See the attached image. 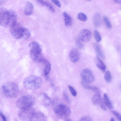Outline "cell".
<instances>
[{
  "label": "cell",
  "instance_id": "38",
  "mask_svg": "<svg viewBox=\"0 0 121 121\" xmlns=\"http://www.w3.org/2000/svg\"><path fill=\"white\" fill-rule=\"evenodd\" d=\"M37 1L39 4L42 5H43V4L44 1L43 0H36Z\"/></svg>",
  "mask_w": 121,
  "mask_h": 121
},
{
  "label": "cell",
  "instance_id": "12",
  "mask_svg": "<svg viewBox=\"0 0 121 121\" xmlns=\"http://www.w3.org/2000/svg\"><path fill=\"white\" fill-rule=\"evenodd\" d=\"M47 120V117L46 115L41 111H37L34 112L30 121H45Z\"/></svg>",
  "mask_w": 121,
  "mask_h": 121
},
{
  "label": "cell",
  "instance_id": "42",
  "mask_svg": "<svg viewBox=\"0 0 121 121\" xmlns=\"http://www.w3.org/2000/svg\"><path fill=\"white\" fill-rule=\"evenodd\" d=\"M120 87L121 89V84H120Z\"/></svg>",
  "mask_w": 121,
  "mask_h": 121
},
{
  "label": "cell",
  "instance_id": "9",
  "mask_svg": "<svg viewBox=\"0 0 121 121\" xmlns=\"http://www.w3.org/2000/svg\"><path fill=\"white\" fill-rule=\"evenodd\" d=\"M80 76L82 80L88 83L92 82L94 80L91 71L88 69H85L83 70L81 73Z\"/></svg>",
  "mask_w": 121,
  "mask_h": 121
},
{
  "label": "cell",
  "instance_id": "1",
  "mask_svg": "<svg viewBox=\"0 0 121 121\" xmlns=\"http://www.w3.org/2000/svg\"><path fill=\"white\" fill-rule=\"evenodd\" d=\"M42 83L43 80L40 77L32 75L25 78L23 81V84L26 89L34 90L39 88Z\"/></svg>",
  "mask_w": 121,
  "mask_h": 121
},
{
  "label": "cell",
  "instance_id": "21",
  "mask_svg": "<svg viewBox=\"0 0 121 121\" xmlns=\"http://www.w3.org/2000/svg\"><path fill=\"white\" fill-rule=\"evenodd\" d=\"M103 101L105 104L108 109L111 110L113 108V106L112 104L106 93H105L104 95Z\"/></svg>",
  "mask_w": 121,
  "mask_h": 121
},
{
  "label": "cell",
  "instance_id": "41",
  "mask_svg": "<svg viewBox=\"0 0 121 121\" xmlns=\"http://www.w3.org/2000/svg\"><path fill=\"white\" fill-rule=\"evenodd\" d=\"M110 121H115V119L113 118H111L110 119Z\"/></svg>",
  "mask_w": 121,
  "mask_h": 121
},
{
  "label": "cell",
  "instance_id": "35",
  "mask_svg": "<svg viewBox=\"0 0 121 121\" xmlns=\"http://www.w3.org/2000/svg\"><path fill=\"white\" fill-rule=\"evenodd\" d=\"M101 108L104 111H106L107 108L103 100L99 105Z\"/></svg>",
  "mask_w": 121,
  "mask_h": 121
},
{
  "label": "cell",
  "instance_id": "14",
  "mask_svg": "<svg viewBox=\"0 0 121 121\" xmlns=\"http://www.w3.org/2000/svg\"><path fill=\"white\" fill-rule=\"evenodd\" d=\"M34 9L33 4L30 2H27L24 8V13L26 15H30L32 13Z\"/></svg>",
  "mask_w": 121,
  "mask_h": 121
},
{
  "label": "cell",
  "instance_id": "20",
  "mask_svg": "<svg viewBox=\"0 0 121 121\" xmlns=\"http://www.w3.org/2000/svg\"><path fill=\"white\" fill-rule=\"evenodd\" d=\"M101 95L95 94L93 96L91 99L92 103L95 105H100L103 101Z\"/></svg>",
  "mask_w": 121,
  "mask_h": 121
},
{
  "label": "cell",
  "instance_id": "3",
  "mask_svg": "<svg viewBox=\"0 0 121 121\" xmlns=\"http://www.w3.org/2000/svg\"><path fill=\"white\" fill-rule=\"evenodd\" d=\"M2 90L4 95L6 97L11 98L17 97L19 92L17 85L12 82H7L4 83L2 86Z\"/></svg>",
  "mask_w": 121,
  "mask_h": 121
},
{
  "label": "cell",
  "instance_id": "39",
  "mask_svg": "<svg viewBox=\"0 0 121 121\" xmlns=\"http://www.w3.org/2000/svg\"><path fill=\"white\" fill-rule=\"evenodd\" d=\"M114 1L117 4H121V0H114Z\"/></svg>",
  "mask_w": 121,
  "mask_h": 121
},
{
  "label": "cell",
  "instance_id": "27",
  "mask_svg": "<svg viewBox=\"0 0 121 121\" xmlns=\"http://www.w3.org/2000/svg\"><path fill=\"white\" fill-rule=\"evenodd\" d=\"M77 18L79 20L83 22L86 21L87 19L86 16L82 12H80L78 13L77 15Z\"/></svg>",
  "mask_w": 121,
  "mask_h": 121
},
{
  "label": "cell",
  "instance_id": "34",
  "mask_svg": "<svg viewBox=\"0 0 121 121\" xmlns=\"http://www.w3.org/2000/svg\"><path fill=\"white\" fill-rule=\"evenodd\" d=\"M56 5L60 8L61 7V4L59 0H51Z\"/></svg>",
  "mask_w": 121,
  "mask_h": 121
},
{
  "label": "cell",
  "instance_id": "22",
  "mask_svg": "<svg viewBox=\"0 0 121 121\" xmlns=\"http://www.w3.org/2000/svg\"><path fill=\"white\" fill-rule=\"evenodd\" d=\"M101 19L100 14L97 13L94 15L93 17V22L95 26L97 27H99L101 25Z\"/></svg>",
  "mask_w": 121,
  "mask_h": 121
},
{
  "label": "cell",
  "instance_id": "11",
  "mask_svg": "<svg viewBox=\"0 0 121 121\" xmlns=\"http://www.w3.org/2000/svg\"><path fill=\"white\" fill-rule=\"evenodd\" d=\"M92 33L89 30L84 29L79 32V36L80 39L82 41L87 42L89 41L91 38Z\"/></svg>",
  "mask_w": 121,
  "mask_h": 121
},
{
  "label": "cell",
  "instance_id": "17",
  "mask_svg": "<svg viewBox=\"0 0 121 121\" xmlns=\"http://www.w3.org/2000/svg\"><path fill=\"white\" fill-rule=\"evenodd\" d=\"M44 65L43 70V74L46 75L50 73L51 69V65L50 63L47 60L44 59L42 62Z\"/></svg>",
  "mask_w": 121,
  "mask_h": 121
},
{
  "label": "cell",
  "instance_id": "30",
  "mask_svg": "<svg viewBox=\"0 0 121 121\" xmlns=\"http://www.w3.org/2000/svg\"><path fill=\"white\" fill-rule=\"evenodd\" d=\"M103 20L107 27L109 29L111 28L112 25L108 18L106 16H104L103 17Z\"/></svg>",
  "mask_w": 121,
  "mask_h": 121
},
{
  "label": "cell",
  "instance_id": "10",
  "mask_svg": "<svg viewBox=\"0 0 121 121\" xmlns=\"http://www.w3.org/2000/svg\"><path fill=\"white\" fill-rule=\"evenodd\" d=\"M38 98L42 105L45 107L49 106L52 103L51 98L45 93H40L38 96Z\"/></svg>",
  "mask_w": 121,
  "mask_h": 121
},
{
  "label": "cell",
  "instance_id": "37",
  "mask_svg": "<svg viewBox=\"0 0 121 121\" xmlns=\"http://www.w3.org/2000/svg\"><path fill=\"white\" fill-rule=\"evenodd\" d=\"M0 116L2 120L4 121H6V117L2 112L1 111H0Z\"/></svg>",
  "mask_w": 121,
  "mask_h": 121
},
{
  "label": "cell",
  "instance_id": "5",
  "mask_svg": "<svg viewBox=\"0 0 121 121\" xmlns=\"http://www.w3.org/2000/svg\"><path fill=\"white\" fill-rule=\"evenodd\" d=\"M53 110L56 114L60 117H67L70 115L71 111L69 108L64 104H60L54 106Z\"/></svg>",
  "mask_w": 121,
  "mask_h": 121
},
{
  "label": "cell",
  "instance_id": "25",
  "mask_svg": "<svg viewBox=\"0 0 121 121\" xmlns=\"http://www.w3.org/2000/svg\"><path fill=\"white\" fill-rule=\"evenodd\" d=\"M43 6H44L47 7L48 10L52 12L53 13L54 12L55 10L53 6L48 1H44Z\"/></svg>",
  "mask_w": 121,
  "mask_h": 121
},
{
  "label": "cell",
  "instance_id": "24",
  "mask_svg": "<svg viewBox=\"0 0 121 121\" xmlns=\"http://www.w3.org/2000/svg\"><path fill=\"white\" fill-rule=\"evenodd\" d=\"M106 81L108 82H110L112 80V76L110 72L109 71H107L105 73L104 76Z\"/></svg>",
  "mask_w": 121,
  "mask_h": 121
},
{
  "label": "cell",
  "instance_id": "2",
  "mask_svg": "<svg viewBox=\"0 0 121 121\" xmlns=\"http://www.w3.org/2000/svg\"><path fill=\"white\" fill-rule=\"evenodd\" d=\"M28 46L30 56L32 60L36 63L42 62L44 58L39 44L36 42L33 41L29 44Z\"/></svg>",
  "mask_w": 121,
  "mask_h": 121
},
{
  "label": "cell",
  "instance_id": "8",
  "mask_svg": "<svg viewBox=\"0 0 121 121\" xmlns=\"http://www.w3.org/2000/svg\"><path fill=\"white\" fill-rule=\"evenodd\" d=\"M23 27L17 23L10 27V32L13 37L16 39L22 38Z\"/></svg>",
  "mask_w": 121,
  "mask_h": 121
},
{
  "label": "cell",
  "instance_id": "26",
  "mask_svg": "<svg viewBox=\"0 0 121 121\" xmlns=\"http://www.w3.org/2000/svg\"><path fill=\"white\" fill-rule=\"evenodd\" d=\"M94 38L97 42H99L101 40V37L98 31L96 30H95L93 32Z\"/></svg>",
  "mask_w": 121,
  "mask_h": 121
},
{
  "label": "cell",
  "instance_id": "28",
  "mask_svg": "<svg viewBox=\"0 0 121 121\" xmlns=\"http://www.w3.org/2000/svg\"><path fill=\"white\" fill-rule=\"evenodd\" d=\"M88 89L92 91L95 94L101 95L100 91L97 87L96 86L90 85Z\"/></svg>",
  "mask_w": 121,
  "mask_h": 121
},
{
  "label": "cell",
  "instance_id": "16",
  "mask_svg": "<svg viewBox=\"0 0 121 121\" xmlns=\"http://www.w3.org/2000/svg\"><path fill=\"white\" fill-rule=\"evenodd\" d=\"M93 47L97 57L100 59H104V56L100 46L96 43H94L93 45Z\"/></svg>",
  "mask_w": 121,
  "mask_h": 121
},
{
  "label": "cell",
  "instance_id": "18",
  "mask_svg": "<svg viewBox=\"0 0 121 121\" xmlns=\"http://www.w3.org/2000/svg\"><path fill=\"white\" fill-rule=\"evenodd\" d=\"M95 61L97 67L102 71L104 72L106 69V66L102 61L99 58L97 57L95 58Z\"/></svg>",
  "mask_w": 121,
  "mask_h": 121
},
{
  "label": "cell",
  "instance_id": "31",
  "mask_svg": "<svg viewBox=\"0 0 121 121\" xmlns=\"http://www.w3.org/2000/svg\"><path fill=\"white\" fill-rule=\"evenodd\" d=\"M68 87L70 91L73 95L76 96L77 95V93L75 89L71 86L69 85Z\"/></svg>",
  "mask_w": 121,
  "mask_h": 121
},
{
  "label": "cell",
  "instance_id": "36",
  "mask_svg": "<svg viewBox=\"0 0 121 121\" xmlns=\"http://www.w3.org/2000/svg\"><path fill=\"white\" fill-rule=\"evenodd\" d=\"M63 95L65 100L67 102H69V99L67 93L65 92H64L63 93Z\"/></svg>",
  "mask_w": 121,
  "mask_h": 121
},
{
  "label": "cell",
  "instance_id": "33",
  "mask_svg": "<svg viewBox=\"0 0 121 121\" xmlns=\"http://www.w3.org/2000/svg\"><path fill=\"white\" fill-rule=\"evenodd\" d=\"M80 39H77L76 42L77 46L79 48H81L83 47V44L80 41Z\"/></svg>",
  "mask_w": 121,
  "mask_h": 121
},
{
  "label": "cell",
  "instance_id": "44",
  "mask_svg": "<svg viewBox=\"0 0 121 121\" xmlns=\"http://www.w3.org/2000/svg\"></svg>",
  "mask_w": 121,
  "mask_h": 121
},
{
  "label": "cell",
  "instance_id": "19",
  "mask_svg": "<svg viewBox=\"0 0 121 121\" xmlns=\"http://www.w3.org/2000/svg\"><path fill=\"white\" fill-rule=\"evenodd\" d=\"M63 15L65 26H70L72 23L71 17L65 11L63 12Z\"/></svg>",
  "mask_w": 121,
  "mask_h": 121
},
{
  "label": "cell",
  "instance_id": "32",
  "mask_svg": "<svg viewBox=\"0 0 121 121\" xmlns=\"http://www.w3.org/2000/svg\"><path fill=\"white\" fill-rule=\"evenodd\" d=\"M80 121H92L91 118L89 116H85L81 117L79 120Z\"/></svg>",
  "mask_w": 121,
  "mask_h": 121
},
{
  "label": "cell",
  "instance_id": "23",
  "mask_svg": "<svg viewBox=\"0 0 121 121\" xmlns=\"http://www.w3.org/2000/svg\"><path fill=\"white\" fill-rule=\"evenodd\" d=\"M30 36V33L29 30L27 28L23 27L22 38L25 39H29Z\"/></svg>",
  "mask_w": 121,
  "mask_h": 121
},
{
  "label": "cell",
  "instance_id": "6",
  "mask_svg": "<svg viewBox=\"0 0 121 121\" xmlns=\"http://www.w3.org/2000/svg\"><path fill=\"white\" fill-rule=\"evenodd\" d=\"M35 111L32 107L21 109L18 114L19 118L22 121H30L32 115Z\"/></svg>",
  "mask_w": 121,
  "mask_h": 121
},
{
  "label": "cell",
  "instance_id": "4",
  "mask_svg": "<svg viewBox=\"0 0 121 121\" xmlns=\"http://www.w3.org/2000/svg\"><path fill=\"white\" fill-rule=\"evenodd\" d=\"M35 102V97L30 95H27L19 98L16 101V106L20 109L32 107Z\"/></svg>",
  "mask_w": 121,
  "mask_h": 121
},
{
  "label": "cell",
  "instance_id": "7",
  "mask_svg": "<svg viewBox=\"0 0 121 121\" xmlns=\"http://www.w3.org/2000/svg\"><path fill=\"white\" fill-rule=\"evenodd\" d=\"M9 11L4 8L0 9V24L3 27L7 26L9 25Z\"/></svg>",
  "mask_w": 121,
  "mask_h": 121
},
{
  "label": "cell",
  "instance_id": "40",
  "mask_svg": "<svg viewBox=\"0 0 121 121\" xmlns=\"http://www.w3.org/2000/svg\"><path fill=\"white\" fill-rule=\"evenodd\" d=\"M65 121H71L72 120L71 119L69 118H67L66 119V120Z\"/></svg>",
  "mask_w": 121,
  "mask_h": 121
},
{
  "label": "cell",
  "instance_id": "13",
  "mask_svg": "<svg viewBox=\"0 0 121 121\" xmlns=\"http://www.w3.org/2000/svg\"><path fill=\"white\" fill-rule=\"evenodd\" d=\"M69 57L72 62L73 63L77 62L80 57V54L78 50L76 48L72 49L70 52Z\"/></svg>",
  "mask_w": 121,
  "mask_h": 121
},
{
  "label": "cell",
  "instance_id": "15",
  "mask_svg": "<svg viewBox=\"0 0 121 121\" xmlns=\"http://www.w3.org/2000/svg\"><path fill=\"white\" fill-rule=\"evenodd\" d=\"M9 22L10 27L13 26L17 23V15L15 12L12 10L9 11Z\"/></svg>",
  "mask_w": 121,
  "mask_h": 121
},
{
  "label": "cell",
  "instance_id": "29",
  "mask_svg": "<svg viewBox=\"0 0 121 121\" xmlns=\"http://www.w3.org/2000/svg\"><path fill=\"white\" fill-rule=\"evenodd\" d=\"M111 112L118 120L121 121V114L119 112L114 110L111 111Z\"/></svg>",
  "mask_w": 121,
  "mask_h": 121
},
{
  "label": "cell",
  "instance_id": "43",
  "mask_svg": "<svg viewBox=\"0 0 121 121\" xmlns=\"http://www.w3.org/2000/svg\"><path fill=\"white\" fill-rule=\"evenodd\" d=\"M87 0L88 1H90L91 0Z\"/></svg>",
  "mask_w": 121,
  "mask_h": 121
}]
</instances>
